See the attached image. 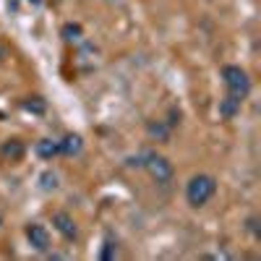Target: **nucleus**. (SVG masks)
I'll list each match as a JSON object with an SVG mask.
<instances>
[{"label":"nucleus","mask_w":261,"mask_h":261,"mask_svg":"<svg viewBox=\"0 0 261 261\" xmlns=\"http://www.w3.org/2000/svg\"><path fill=\"white\" fill-rule=\"evenodd\" d=\"M24 151H27L24 141L11 139V141H6L3 146H0V157H3V160H8V162H18L21 157H24Z\"/></svg>","instance_id":"nucleus-6"},{"label":"nucleus","mask_w":261,"mask_h":261,"mask_svg":"<svg viewBox=\"0 0 261 261\" xmlns=\"http://www.w3.org/2000/svg\"><path fill=\"white\" fill-rule=\"evenodd\" d=\"M144 167H146V172H149V178L154 180V183H170L172 180V175H175V167H172V162L167 160V157H162V154H144V162H141Z\"/></svg>","instance_id":"nucleus-3"},{"label":"nucleus","mask_w":261,"mask_h":261,"mask_svg":"<svg viewBox=\"0 0 261 261\" xmlns=\"http://www.w3.org/2000/svg\"><path fill=\"white\" fill-rule=\"evenodd\" d=\"M24 110H29V113H37V115H42V113H45V102H42L39 97H34V99H24Z\"/></svg>","instance_id":"nucleus-13"},{"label":"nucleus","mask_w":261,"mask_h":261,"mask_svg":"<svg viewBox=\"0 0 261 261\" xmlns=\"http://www.w3.org/2000/svg\"><path fill=\"white\" fill-rule=\"evenodd\" d=\"M58 146H60V154L73 157V154H79V151H81L84 141H81V136H79V134H68L63 141H58Z\"/></svg>","instance_id":"nucleus-8"},{"label":"nucleus","mask_w":261,"mask_h":261,"mask_svg":"<svg viewBox=\"0 0 261 261\" xmlns=\"http://www.w3.org/2000/svg\"><path fill=\"white\" fill-rule=\"evenodd\" d=\"M222 81L227 86V92L238 99H246L248 92H251V79L248 73L241 68V65H225L222 68Z\"/></svg>","instance_id":"nucleus-2"},{"label":"nucleus","mask_w":261,"mask_h":261,"mask_svg":"<svg viewBox=\"0 0 261 261\" xmlns=\"http://www.w3.org/2000/svg\"><path fill=\"white\" fill-rule=\"evenodd\" d=\"M214 193H217V180L212 175H193L186 186V199L193 209L204 206Z\"/></svg>","instance_id":"nucleus-1"},{"label":"nucleus","mask_w":261,"mask_h":261,"mask_svg":"<svg viewBox=\"0 0 261 261\" xmlns=\"http://www.w3.org/2000/svg\"><path fill=\"white\" fill-rule=\"evenodd\" d=\"M27 241L34 251H47L50 248V232L42 225H29L27 227Z\"/></svg>","instance_id":"nucleus-5"},{"label":"nucleus","mask_w":261,"mask_h":261,"mask_svg":"<svg viewBox=\"0 0 261 261\" xmlns=\"http://www.w3.org/2000/svg\"><path fill=\"white\" fill-rule=\"evenodd\" d=\"M248 230L258 238V220H256V217H251V220H248Z\"/></svg>","instance_id":"nucleus-15"},{"label":"nucleus","mask_w":261,"mask_h":261,"mask_svg":"<svg viewBox=\"0 0 261 261\" xmlns=\"http://www.w3.org/2000/svg\"><path fill=\"white\" fill-rule=\"evenodd\" d=\"M115 256H118V243L105 241V246H102V251H99V258H102V261H113Z\"/></svg>","instance_id":"nucleus-12"},{"label":"nucleus","mask_w":261,"mask_h":261,"mask_svg":"<svg viewBox=\"0 0 261 261\" xmlns=\"http://www.w3.org/2000/svg\"><path fill=\"white\" fill-rule=\"evenodd\" d=\"M42 188H45V191H55L58 188V175H55V172H42Z\"/></svg>","instance_id":"nucleus-14"},{"label":"nucleus","mask_w":261,"mask_h":261,"mask_svg":"<svg viewBox=\"0 0 261 261\" xmlns=\"http://www.w3.org/2000/svg\"><path fill=\"white\" fill-rule=\"evenodd\" d=\"M53 225H55V230L65 238V241H76V238H79V227H76L71 214H65V212L53 214Z\"/></svg>","instance_id":"nucleus-4"},{"label":"nucleus","mask_w":261,"mask_h":261,"mask_svg":"<svg viewBox=\"0 0 261 261\" xmlns=\"http://www.w3.org/2000/svg\"><path fill=\"white\" fill-rule=\"evenodd\" d=\"M60 34H63L65 42H79V39L84 37V29H81V24H65V27L60 29Z\"/></svg>","instance_id":"nucleus-11"},{"label":"nucleus","mask_w":261,"mask_h":261,"mask_svg":"<svg viewBox=\"0 0 261 261\" xmlns=\"http://www.w3.org/2000/svg\"><path fill=\"white\" fill-rule=\"evenodd\" d=\"M170 130H172V128H170L165 120H149V123H146V134H149L151 139L162 141V144L170 141Z\"/></svg>","instance_id":"nucleus-7"},{"label":"nucleus","mask_w":261,"mask_h":261,"mask_svg":"<svg viewBox=\"0 0 261 261\" xmlns=\"http://www.w3.org/2000/svg\"><path fill=\"white\" fill-rule=\"evenodd\" d=\"M241 105H243V99H238V97H232V94H227L222 102H220V115L222 118H235L238 115V110H241Z\"/></svg>","instance_id":"nucleus-10"},{"label":"nucleus","mask_w":261,"mask_h":261,"mask_svg":"<svg viewBox=\"0 0 261 261\" xmlns=\"http://www.w3.org/2000/svg\"><path fill=\"white\" fill-rule=\"evenodd\" d=\"M34 151H37L42 160H53V157L60 154V146H58V141H53V139H39L37 146H34Z\"/></svg>","instance_id":"nucleus-9"}]
</instances>
